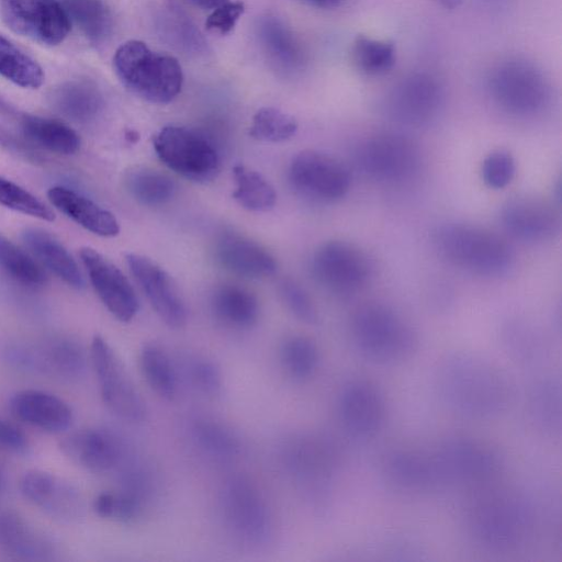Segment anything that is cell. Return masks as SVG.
<instances>
[{
	"instance_id": "7",
	"label": "cell",
	"mask_w": 562,
	"mask_h": 562,
	"mask_svg": "<svg viewBox=\"0 0 562 562\" xmlns=\"http://www.w3.org/2000/svg\"><path fill=\"white\" fill-rule=\"evenodd\" d=\"M432 452L445 487H486L505 467L504 457L496 447L469 435H450Z\"/></svg>"
},
{
	"instance_id": "12",
	"label": "cell",
	"mask_w": 562,
	"mask_h": 562,
	"mask_svg": "<svg viewBox=\"0 0 562 562\" xmlns=\"http://www.w3.org/2000/svg\"><path fill=\"white\" fill-rule=\"evenodd\" d=\"M311 269L322 286L340 295L359 291L367 284L372 270L368 256L345 240L322 244L313 254Z\"/></svg>"
},
{
	"instance_id": "16",
	"label": "cell",
	"mask_w": 562,
	"mask_h": 562,
	"mask_svg": "<svg viewBox=\"0 0 562 562\" xmlns=\"http://www.w3.org/2000/svg\"><path fill=\"white\" fill-rule=\"evenodd\" d=\"M381 473L389 486L408 495L429 494L445 487L432 451L392 449L382 459Z\"/></svg>"
},
{
	"instance_id": "4",
	"label": "cell",
	"mask_w": 562,
	"mask_h": 562,
	"mask_svg": "<svg viewBox=\"0 0 562 562\" xmlns=\"http://www.w3.org/2000/svg\"><path fill=\"white\" fill-rule=\"evenodd\" d=\"M440 257L454 267L477 276L496 277L512 267L514 254L496 233L467 223H446L432 233Z\"/></svg>"
},
{
	"instance_id": "51",
	"label": "cell",
	"mask_w": 562,
	"mask_h": 562,
	"mask_svg": "<svg viewBox=\"0 0 562 562\" xmlns=\"http://www.w3.org/2000/svg\"><path fill=\"white\" fill-rule=\"evenodd\" d=\"M0 448L14 454H26L30 450V442L18 426L0 418Z\"/></svg>"
},
{
	"instance_id": "8",
	"label": "cell",
	"mask_w": 562,
	"mask_h": 562,
	"mask_svg": "<svg viewBox=\"0 0 562 562\" xmlns=\"http://www.w3.org/2000/svg\"><path fill=\"white\" fill-rule=\"evenodd\" d=\"M283 459L291 476L312 496L325 498L341 467L339 447L329 437L300 435L284 447Z\"/></svg>"
},
{
	"instance_id": "42",
	"label": "cell",
	"mask_w": 562,
	"mask_h": 562,
	"mask_svg": "<svg viewBox=\"0 0 562 562\" xmlns=\"http://www.w3.org/2000/svg\"><path fill=\"white\" fill-rule=\"evenodd\" d=\"M145 498L124 488L121 492L100 493L93 501L94 513L104 519L132 522L142 517Z\"/></svg>"
},
{
	"instance_id": "18",
	"label": "cell",
	"mask_w": 562,
	"mask_h": 562,
	"mask_svg": "<svg viewBox=\"0 0 562 562\" xmlns=\"http://www.w3.org/2000/svg\"><path fill=\"white\" fill-rule=\"evenodd\" d=\"M132 276L158 317L171 328H181L188 310L171 277L155 261L138 255H126Z\"/></svg>"
},
{
	"instance_id": "32",
	"label": "cell",
	"mask_w": 562,
	"mask_h": 562,
	"mask_svg": "<svg viewBox=\"0 0 562 562\" xmlns=\"http://www.w3.org/2000/svg\"><path fill=\"white\" fill-rule=\"evenodd\" d=\"M502 346L507 357L521 367L542 364L550 351L542 333L526 323L508 324L502 333Z\"/></svg>"
},
{
	"instance_id": "25",
	"label": "cell",
	"mask_w": 562,
	"mask_h": 562,
	"mask_svg": "<svg viewBox=\"0 0 562 562\" xmlns=\"http://www.w3.org/2000/svg\"><path fill=\"white\" fill-rule=\"evenodd\" d=\"M23 244L30 250L36 261L68 286L75 290H83L86 281L79 265L54 235L45 229L27 227L21 234Z\"/></svg>"
},
{
	"instance_id": "17",
	"label": "cell",
	"mask_w": 562,
	"mask_h": 562,
	"mask_svg": "<svg viewBox=\"0 0 562 562\" xmlns=\"http://www.w3.org/2000/svg\"><path fill=\"white\" fill-rule=\"evenodd\" d=\"M80 260L89 281L106 310L120 322H131L139 303L125 274L108 258L91 247H82Z\"/></svg>"
},
{
	"instance_id": "26",
	"label": "cell",
	"mask_w": 562,
	"mask_h": 562,
	"mask_svg": "<svg viewBox=\"0 0 562 562\" xmlns=\"http://www.w3.org/2000/svg\"><path fill=\"white\" fill-rule=\"evenodd\" d=\"M526 414L531 427L543 436L553 437L562 428V384L555 374L536 378L526 394Z\"/></svg>"
},
{
	"instance_id": "54",
	"label": "cell",
	"mask_w": 562,
	"mask_h": 562,
	"mask_svg": "<svg viewBox=\"0 0 562 562\" xmlns=\"http://www.w3.org/2000/svg\"><path fill=\"white\" fill-rule=\"evenodd\" d=\"M305 2L319 8H335L341 4L345 0H304Z\"/></svg>"
},
{
	"instance_id": "40",
	"label": "cell",
	"mask_w": 562,
	"mask_h": 562,
	"mask_svg": "<svg viewBox=\"0 0 562 562\" xmlns=\"http://www.w3.org/2000/svg\"><path fill=\"white\" fill-rule=\"evenodd\" d=\"M351 56L361 72L380 76L393 67L396 49L392 42L358 35L352 44Z\"/></svg>"
},
{
	"instance_id": "22",
	"label": "cell",
	"mask_w": 562,
	"mask_h": 562,
	"mask_svg": "<svg viewBox=\"0 0 562 562\" xmlns=\"http://www.w3.org/2000/svg\"><path fill=\"white\" fill-rule=\"evenodd\" d=\"M213 254L223 268L241 277L266 278L277 270L274 257L265 247L232 231L218 234Z\"/></svg>"
},
{
	"instance_id": "14",
	"label": "cell",
	"mask_w": 562,
	"mask_h": 562,
	"mask_svg": "<svg viewBox=\"0 0 562 562\" xmlns=\"http://www.w3.org/2000/svg\"><path fill=\"white\" fill-rule=\"evenodd\" d=\"M293 189L308 199L331 202L342 198L350 188V173L335 157L315 149L295 155L289 167Z\"/></svg>"
},
{
	"instance_id": "47",
	"label": "cell",
	"mask_w": 562,
	"mask_h": 562,
	"mask_svg": "<svg viewBox=\"0 0 562 562\" xmlns=\"http://www.w3.org/2000/svg\"><path fill=\"white\" fill-rule=\"evenodd\" d=\"M515 173L516 162L508 150H493L482 162V179L491 189L499 190L506 188L513 181Z\"/></svg>"
},
{
	"instance_id": "21",
	"label": "cell",
	"mask_w": 562,
	"mask_h": 562,
	"mask_svg": "<svg viewBox=\"0 0 562 562\" xmlns=\"http://www.w3.org/2000/svg\"><path fill=\"white\" fill-rule=\"evenodd\" d=\"M58 448L71 463L93 473L113 470L124 456L120 438L99 428L74 431L59 442Z\"/></svg>"
},
{
	"instance_id": "49",
	"label": "cell",
	"mask_w": 562,
	"mask_h": 562,
	"mask_svg": "<svg viewBox=\"0 0 562 562\" xmlns=\"http://www.w3.org/2000/svg\"><path fill=\"white\" fill-rule=\"evenodd\" d=\"M279 291L285 306L297 319L310 325L317 323V308L301 284L292 279H285L280 283Z\"/></svg>"
},
{
	"instance_id": "55",
	"label": "cell",
	"mask_w": 562,
	"mask_h": 562,
	"mask_svg": "<svg viewBox=\"0 0 562 562\" xmlns=\"http://www.w3.org/2000/svg\"><path fill=\"white\" fill-rule=\"evenodd\" d=\"M438 5L445 8V9H456L458 8L463 0H431Z\"/></svg>"
},
{
	"instance_id": "6",
	"label": "cell",
	"mask_w": 562,
	"mask_h": 562,
	"mask_svg": "<svg viewBox=\"0 0 562 562\" xmlns=\"http://www.w3.org/2000/svg\"><path fill=\"white\" fill-rule=\"evenodd\" d=\"M221 520L227 536L238 547L258 550L269 543L273 519L268 502L248 477L228 479L218 497Z\"/></svg>"
},
{
	"instance_id": "36",
	"label": "cell",
	"mask_w": 562,
	"mask_h": 562,
	"mask_svg": "<svg viewBox=\"0 0 562 562\" xmlns=\"http://www.w3.org/2000/svg\"><path fill=\"white\" fill-rule=\"evenodd\" d=\"M279 359L282 370L289 378L296 382H304L317 371L321 357L313 339L296 335L282 342Z\"/></svg>"
},
{
	"instance_id": "5",
	"label": "cell",
	"mask_w": 562,
	"mask_h": 562,
	"mask_svg": "<svg viewBox=\"0 0 562 562\" xmlns=\"http://www.w3.org/2000/svg\"><path fill=\"white\" fill-rule=\"evenodd\" d=\"M113 66L121 82L148 102L169 103L181 91L183 75L178 60L140 41L122 44L114 54Z\"/></svg>"
},
{
	"instance_id": "13",
	"label": "cell",
	"mask_w": 562,
	"mask_h": 562,
	"mask_svg": "<svg viewBox=\"0 0 562 562\" xmlns=\"http://www.w3.org/2000/svg\"><path fill=\"white\" fill-rule=\"evenodd\" d=\"M337 413L342 428L350 437L368 440L384 428L387 404L382 390L374 382L356 378L341 386Z\"/></svg>"
},
{
	"instance_id": "56",
	"label": "cell",
	"mask_w": 562,
	"mask_h": 562,
	"mask_svg": "<svg viewBox=\"0 0 562 562\" xmlns=\"http://www.w3.org/2000/svg\"><path fill=\"white\" fill-rule=\"evenodd\" d=\"M4 485H5V476H4L3 470L0 465V494L3 492Z\"/></svg>"
},
{
	"instance_id": "31",
	"label": "cell",
	"mask_w": 562,
	"mask_h": 562,
	"mask_svg": "<svg viewBox=\"0 0 562 562\" xmlns=\"http://www.w3.org/2000/svg\"><path fill=\"white\" fill-rule=\"evenodd\" d=\"M190 435L199 451L216 461H229L240 453L241 441L238 435L216 419L201 417L193 420Z\"/></svg>"
},
{
	"instance_id": "3",
	"label": "cell",
	"mask_w": 562,
	"mask_h": 562,
	"mask_svg": "<svg viewBox=\"0 0 562 562\" xmlns=\"http://www.w3.org/2000/svg\"><path fill=\"white\" fill-rule=\"evenodd\" d=\"M350 333L358 353L380 366L403 363L419 346L413 325L395 308L379 302L366 303L356 310Z\"/></svg>"
},
{
	"instance_id": "50",
	"label": "cell",
	"mask_w": 562,
	"mask_h": 562,
	"mask_svg": "<svg viewBox=\"0 0 562 562\" xmlns=\"http://www.w3.org/2000/svg\"><path fill=\"white\" fill-rule=\"evenodd\" d=\"M245 11V4L241 1H231L212 10L205 21V26L210 31L222 35L229 33L236 25Z\"/></svg>"
},
{
	"instance_id": "35",
	"label": "cell",
	"mask_w": 562,
	"mask_h": 562,
	"mask_svg": "<svg viewBox=\"0 0 562 562\" xmlns=\"http://www.w3.org/2000/svg\"><path fill=\"white\" fill-rule=\"evenodd\" d=\"M233 173V198L240 206L252 212H265L274 206L276 190L261 173L243 165L235 166Z\"/></svg>"
},
{
	"instance_id": "20",
	"label": "cell",
	"mask_w": 562,
	"mask_h": 562,
	"mask_svg": "<svg viewBox=\"0 0 562 562\" xmlns=\"http://www.w3.org/2000/svg\"><path fill=\"white\" fill-rule=\"evenodd\" d=\"M23 497L60 521H74L81 516L82 499L68 481L43 470H30L20 481Z\"/></svg>"
},
{
	"instance_id": "27",
	"label": "cell",
	"mask_w": 562,
	"mask_h": 562,
	"mask_svg": "<svg viewBox=\"0 0 562 562\" xmlns=\"http://www.w3.org/2000/svg\"><path fill=\"white\" fill-rule=\"evenodd\" d=\"M0 550L21 560H44L52 552V543L18 513H0Z\"/></svg>"
},
{
	"instance_id": "33",
	"label": "cell",
	"mask_w": 562,
	"mask_h": 562,
	"mask_svg": "<svg viewBox=\"0 0 562 562\" xmlns=\"http://www.w3.org/2000/svg\"><path fill=\"white\" fill-rule=\"evenodd\" d=\"M53 104L68 119L86 123L100 113L102 98L94 87L86 82H68L55 91Z\"/></svg>"
},
{
	"instance_id": "44",
	"label": "cell",
	"mask_w": 562,
	"mask_h": 562,
	"mask_svg": "<svg viewBox=\"0 0 562 562\" xmlns=\"http://www.w3.org/2000/svg\"><path fill=\"white\" fill-rule=\"evenodd\" d=\"M31 362L37 364L42 370L64 378H76L85 369V358L80 348L68 341L48 346Z\"/></svg>"
},
{
	"instance_id": "24",
	"label": "cell",
	"mask_w": 562,
	"mask_h": 562,
	"mask_svg": "<svg viewBox=\"0 0 562 562\" xmlns=\"http://www.w3.org/2000/svg\"><path fill=\"white\" fill-rule=\"evenodd\" d=\"M47 199L66 217L94 235L114 237L120 233L113 213L70 188L54 186L48 189Z\"/></svg>"
},
{
	"instance_id": "43",
	"label": "cell",
	"mask_w": 562,
	"mask_h": 562,
	"mask_svg": "<svg viewBox=\"0 0 562 562\" xmlns=\"http://www.w3.org/2000/svg\"><path fill=\"white\" fill-rule=\"evenodd\" d=\"M296 131L297 123L292 115L280 109L266 106L255 113L249 134L258 140L281 143L293 137Z\"/></svg>"
},
{
	"instance_id": "1",
	"label": "cell",
	"mask_w": 562,
	"mask_h": 562,
	"mask_svg": "<svg viewBox=\"0 0 562 562\" xmlns=\"http://www.w3.org/2000/svg\"><path fill=\"white\" fill-rule=\"evenodd\" d=\"M434 378L443 405L464 418H496L514 398L508 375L490 359L473 352L447 353L439 360Z\"/></svg>"
},
{
	"instance_id": "34",
	"label": "cell",
	"mask_w": 562,
	"mask_h": 562,
	"mask_svg": "<svg viewBox=\"0 0 562 562\" xmlns=\"http://www.w3.org/2000/svg\"><path fill=\"white\" fill-rule=\"evenodd\" d=\"M124 184L138 203L159 206L169 202L176 193L173 180L155 169L135 168L126 172Z\"/></svg>"
},
{
	"instance_id": "2",
	"label": "cell",
	"mask_w": 562,
	"mask_h": 562,
	"mask_svg": "<svg viewBox=\"0 0 562 562\" xmlns=\"http://www.w3.org/2000/svg\"><path fill=\"white\" fill-rule=\"evenodd\" d=\"M465 528L480 547L508 552L532 535L536 515L530 501L510 490H482L465 510Z\"/></svg>"
},
{
	"instance_id": "41",
	"label": "cell",
	"mask_w": 562,
	"mask_h": 562,
	"mask_svg": "<svg viewBox=\"0 0 562 562\" xmlns=\"http://www.w3.org/2000/svg\"><path fill=\"white\" fill-rule=\"evenodd\" d=\"M437 104L435 90L428 87L413 88L394 98L391 112L402 123L419 125L431 119Z\"/></svg>"
},
{
	"instance_id": "53",
	"label": "cell",
	"mask_w": 562,
	"mask_h": 562,
	"mask_svg": "<svg viewBox=\"0 0 562 562\" xmlns=\"http://www.w3.org/2000/svg\"><path fill=\"white\" fill-rule=\"evenodd\" d=\"M193 4L203 8V9H215L223 3L227 2L228 0H189Z\"/></svg>"
},
{
	"instance_id": "30",
	"label": "cell",
	"mask_w": 562,
	"mask_h": 562,
	"mask_svg": "<svg viewBox=\"0 0 562 562\" xmlns=\"http://www.w3.org/2000/svg\"><path fill=\"white\" fill-rule=\"evenodd\" d=\"M138 361L149 389L160 398L173 401L179 390V373L168 351L157 344H146L140 349Z\"/></svg>"
},
{
	"instance_id": "15",
	"label": "cell",
	"mask_w": 562,
	"mask_h": 562,
	"mask_svg": "<svg viewBox=\"0 0 562 562\" xmlns=\"http://www.w3.org/2000/svg\"><path fill=\"white\" fill-rule=\"evenodd\" d=\"M0 14L13 32L45 45H58L70 30L68 13L57 0H1Z\"/></svg>"
},
{
	"instance_id": "46",
	"label": "cell",
	"mask_w": 562,
	"mask_h": 562,
	"mask_svg": "<svg viewBox=\"0 0 562 562\" xmlns=\"http://www.w3.org/2000/svg\"><path fill=\"white\" fill-rule=\"evenodd\" d=\"M191 386L200 394L214 397L222 391L223 379L217 364L201 356L192 357L184 367Z\"/></svg>"
},
{
	"instance_id": "10",
	"label": "cell",
	"mask_w": 562,
	"mask_h": 562,
	"mask_svg": "<svg viewBox=\"0 0 562 562\" xmlns=\"http://www.w3.org/2000/svg\"><path fill=\"white\" fill-rule=\"evenodd\" d=\"M154 148L169 169L196 182L213 179L221 167L213 143L202 133L186 126L161 128L154 138Z\"/></svg>"
},
{
	"instance_id": "48",
	"label": "cell",
	"mask_w": 562,
	"mask_h": 562,
	"mask_svg": "<svg viewBox=\"0 0 562 562\" xmlns=\"http://www.w3.org/2000/svg\"><path fill=\"white\" fill-rule=\"evenodd\" d=\"M263 43L279 63L284 66H295L299 58L297 47L291 35L276 21H267L262 25Z\"/></svg>"
},
{
	"instance_id": "23",
	"label": "cell",
	"mask_w": 562,
	"mask_h": 562,
	"mask_svg": "<svg viewBox=\"0 0 562 562\" xmlns=\"http://www.w3.org/2000/svg\"><path fill=\"white\" fill-rule=\"evenodd\" d=\"M9 408L16 419L50 434L67 430L74 419L72 411L64 400L41 390L15 392L10 397Z\"/></svg>"
},
{
	"instance_id": "39",
	"label": "cell",
	"mask_w": 562,
	"mask_h": 562,
	"mask_svg": "<svg viewBox=\"0 0 562 562\" xmlns=\"http://www.w3.org/2000/svg\"><path fill=\"white\" fill-rule=\"evenodd\" d=\"M0 268L13 280L27 286H41L47 281L45 271L34 257L1 234Z\"/></svg>"
},
{
	"instance_id": "45",
	"label": "cell",
	"mask_w": 562,
	"mask_h": 562,
	"mask_svg": "<svg viewBox=\"0 0 562 562\" xmlns=\"http://www.w3.org/2000/svg\"><path fill=\"white\" fill-rule=\"evenodd\" d=\"M0 205L45 222H54V211L36 195L0 176Z\"/></svg>"
},
{
	"instance_id": "37",
	"label": "cell",
	"mask_w": 562,
	"mask_h": 562,
	"mask_svg": "<svg viewBox=\"0 0 562 562\" xmlns=\"http://www.w3.org/2000/svg\"><path fill=\"white\" fill-rule=\"evenodd\" d=\"M0 76L26 89H37L44 82V71L37 61L2 35Z\"/></svg>"
},
{
	"instance_id": "11",
	"label": "cell",
	"mask_w": 562,
	"mask_h": 562,
	"mask_svg": "<svg viewBox=\"0 0 562 562\" xmlns=\"http://www.w3.org/2000/svg\"><path fill=\"white\" fill-rule=\"evenodd\" d=\"M90 357L100 394L106 407L124 420L132 423L144 420L147 414L146 403L121 360L103 337L99 335L93 337Z\"/></svg>"
},
{
	"instance_id": "9",
	"label": "cell",
	"mask_w": 562,
	"mask_h": 562,
	"mask_svg": "<svg viewBox=\"0 0 562 562\" xmlns=\"http://www.w3.org/2000/svg\"><path fill=\"white\" fill-rule=\"evenodd\" d=\"M358 168L380 183L400 184L414 179L422 169L418 145L395 133H382L363 139L356 150Z\"/></svg>"
},
{
	"instance_id": "28",
	"label": "cell",
	"mask_w": 562,
	"mask_h": 562,
	"mask_svg": "<svg viewBox=\"0 0 562 562\" xmlns=\"http://www.w3.org/2000/svg\"><path fill=\"white\" fill-rule=\"evenodd\" d=\"M211 310L215 319L231 329H248L259 317V302L248 289L238 284H221L211 295Z\"/></svg>"
},
{
	"instance_id": "19",
	"label": "cell",
	"mask_w": 562,
	"mask_h": 562,
	"mask_svg": "<svg viewBox=\"0 0 562 562\" xmlns=\"http://www.w3.org/2000/svg\"><path fill=\"white\" fill-rule=\"evenodd\" d=\"M503 228L514 238L540 243L552 239L560 232V215L553 205L537 196H516L501 210Z\"/></svg>"
},
{
	"instance_id": "52",
	"label": "cell",
	"mask_w": 562,
	"mask_h": 562,
	"mask_svg": "<svg viewBox=\"0 0 562 562\" xmlns=\"http://www.w3.org/2000/svg\"><path fill=\"white\" fill-rule=\"evenodd\" d=\"M0 144L5 145L10 148H16L19 150H22L23 147H25V143L21 140H16L8 134L4 130L0 127Z\"/></svg>"
},
{
	"instance_id": "29",
	"label": "cell",
	"mask_w": 562,
	"mask_h": 562,
	"mask_svg": "<svg viewBox=\"0 0 562 562\" xmlns=\"http://www.w3.org/2000/svg\"><path fill=\"white\" fill-rule=\"evenodd\" d=\"M21 132L29 144L58 155H74L81 146L79 134L68 124L38 115H24Z\"/></svg>"
},
{
	"instance_id": "38",
	"label": "cell",
	"mask_w": 562,
	"mask_h": 562,
	"mask_svg": "<svg viewBox=\"0 0 562 562\" xmlns=\"http://www.w3.org/2000/svg\"><path fill=\"white\" fill-rule=\"evenodd\" d=\"M64 7L90 42L99 44L110 35L112 15L102 0H64Z\"/></svg>"
}]
</instances>
